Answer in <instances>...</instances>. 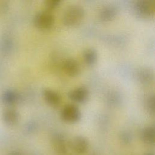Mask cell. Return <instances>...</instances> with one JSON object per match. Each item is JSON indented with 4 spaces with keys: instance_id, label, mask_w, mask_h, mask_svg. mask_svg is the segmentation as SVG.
I'll use <instances>...</instances> for the list:
<instances>
[{
    "instance_id": "cell-1",
    "label": "cell",
    "mask_w": 155,
    "mask_h": 155,
    "mask_svg": "<svg viewBox=\"0 0 155 155\" xmlns=\"http://www.w3.org/2000/svg\"><path fill=\"white\" fill-rule=\"evenodd\" d=\"M84 15V8L80 4H73L67 6L64 10L62 21L67 26H74L82 21Z\"/></svg>"
},
{
    "instance_id": "cell-2",
    "label": "cell",
    "mask_w": 155,
    "mask_h": 155,
    "mask_svg": "<svg viewBox=\"0 0 155 155\" xmlns=\"http://www.w3.org/2000/svg\"><path fill=\"white\" fill-rule=\"evenodd\" d=\"M54 22V16L51 10L44 9L39 11L33 18L35 25L39 29L48 30L52 27Z\"/></svg>"
},
{
    "instance_id": "cell-3",
    "label": "cell",
    "mask_w": 155,
    "mask_h": 155,
    "mask_svg": "<svg viewBox=\"0 0 155 155\" xmlns=\"http://www.w3.org/2000/svg\"><path fill=\"white\" fill-rule=\"evenodd\" d=\"M135 14L140 17L150 18L155 13V2L153 0H137L133 6Z\"/></svg>"
},
{
    "instance_id": "cell-4",
    "label": "cell",
    "mask_w": 155,
    "mask_h": 155,
    "mask_svg": "<svg viewBox=\"0 0 155 155\" xmlns=\"http://www.w3.org/2000/svg\"><path fill=\"white\" fill-rule=\"evenodd\" d=\"M61 119L68 123H74L78 121L81 117L79 108L74 104H67L61 110Z\"/></svg>"
},
{
    "instance_id": "cell-5",
    "label": "cell",
    "mask_w": 155,
    "mask_h": 155,
    "mask_svg": "<svg viewBox=\"0 0 155 155\" xmlns=\"http://www.w3.org/2000/svg\"><path fill=\"white\" fill-rule=\"evenodd\" d=\"M135 75L137 81L145 86L151 85L154 81V71L150 67H141L137 68Z\"/></svg>"
},
{
    "instance_id": "cell-6",
    "label": "cell",
    "mask_w": 155,
    "mask_h": 155,
    "mask_svg": "<svg viewBox=\"0 0 155 155\" xmlns=\"http://www.w3.org/2000/svg\"><path fill=\"white\" fill-rule=\"evenodd\" d=\"M62 68L64 73L70 76H75L81 71L79 62L73 58L65 59L62 63Z\"/></svg>"
},
{
    "instance_id": "cell-7",
    "label": "cell",
    "mask_w": 155,
    "mask_h": 155,
    "mask_svg": "<svg viewBox=\"0 0 155 155\" xmlns=\"http://www.w3.org/2000/svg\"><path fill=\"white\" fill-rule=\"evenodd\" d=\"M51 146L53 151L56 155H65L67 153V144L64 137L56 133L51 139Z\"/></svg>"
},
{
    "instance_id": "cell-8",
    "label": "cell",
    "mask_w": 155,
    "mask_h": 155,
    "mask_svg": "<svg viewBox=\"0 0 155 155\" xmlns=\"http://www.w3.org/2000/svg\"><path fill=\"white\" fill-rule=\"evenodd\" d=\"M89 95V91L87 87L84 86L77 87L71 90L68 93L69 98L76 102H85Z\"/></svg>"
},
{
    "instance_id": "cell-9",
    "label": "cell",
    "mask_w": 155,
    "mask_h": 155,
    "mask_svg": "<svg viewBox=\"0 0 155 155\" xmlns=\"http://www.w3.org/2000/svg\"><path fill=\"white\" fill-rule=\"evenodd\" d=\"M88 140L84 136H77L72 139L70 142L71 149L78 154H83L88 148Z\"/></svg>"
},
{
    "instance_id": "cell-10",
    "label": "cell",
    "mask_w": 155,
    "mask_h": 155,
    "mask_svg": "<svg viewBox=\"0 0 155 155\" xmlns=\"http://www.w3.org/2000/svg\"><path fill=\"white\" fill-rule=\"evenodd\" d=\"M42 96L45 101L52 107H56L61 102L60 94L50 88H45L42 90Z\"/></svg>"
},
{
    "instance_id": "cell-11",
    "label": "cell",
    "mask_w": 155,
    "mask_h": 155,
    "mask_svg": "<svg viewBox=\"0 0 155 155\" xmlns=\"http://www.w3.org/2000/svg\"><path fill=\"white\" fill-rule=\"evenodd\" d=\"M117 13L116 7L112 4H107L102 6L99 11V18L103 21H109L115 18Z\"/></svg>"
},
{
    "instance_id": "cell-12",
    "label": "cell",
    "mask_w": 155,
    "mask_h": 155,
    "mask_svg": "<svg viewBox=\"0 0 155 155\" xmlns=\"http://www.w3.org/2000/svg\"><path fill=\"white\" fill-rule=\"evenodd\" d=\"M19 115L18 112L14 108H8L4 111L2 114V119L7 125H13L16 124L19 120Z\"/></svg>"
},
{
    "instance_id": "cell-13",
    "label": "cell",
    "mask_w": 155,
    "mask_h": 155,
    "mask_svg": "<svg viewBox=\"0 0 155 155\" xmlns=\"http://www.w3.org/2000/svg\"><path fill=\"white\" fill-rule=\"evenodd\" d=\"M82 58L87 65H93L97 59V51L94 48L88 47L83 51Z\"/></svg>"
},
{
    "instance_id": "cell-14",
    "label": "cell",
    "mask_w": 155,
    "mask_h": 155,
    "mask_svg": "<svg viewBox=\"0 0 155 155\" xmlns=\"http://www.w3.org/2000/svg\"><path fill=\"white\" fill-rule=\"evenodd\" d=\"M155 130L153 125H150L145 127L141 133V137L143 142L147 145H153L154 142Z\"/></svg>"
},
{
    "instance_id": "cell-15",
    "label": "cell",
    "mask_w": 155,
    "mask_h": 155,
    "mask_svg": "<svg viewBox=\"0 0 155 155\" xmlns=\"http://www.w3.org/2000/svg\"><path fill=\"white\" fill-rule=\"evenodd\" d=\"M19 99L18 93L13 90H7L3 93L2 96V100L3 102L7 104H14Z\"/></svg>"
},
{
    "instance_id": "cell-16",
    "label": "cell",
    "mask_w": 155,
    "mask_h": 155,
    "mask_svg": "<svg viewBox=\"0 0 155 155\" xmlns=\"http://www.w3.org/2000/svg\"><path fill=\"white\" fill-rule=\"evenodd\" d=\"M144 105L147 111L151 115L154 114V95L153 93L149 94L145 97Z\"/></svg>"
},
{
    "instance_id": "cell-17",
    "label": "cell",
    "mask_w": 155,
    "mask_h": 155,
    "mask_svg": "<svg viewBox=\"0 0 155 155\" xmlns=\"http://www.w3.org/2000/svg\"><path fill=\"white\" fill-rule=\"evenodd\" d=\"M61 3V0H45L44 4L45 8L51 10L52 9L58 7Z\"/></svg>"
},
{
    "instance_id": "cell-18",
    "label": "cell",
    "mask_w": 155,
    "mask_h": 155,
    "mask_svg": "<svg viewBox=\"0 0 155 155\" xmlns=\"http://www.w3.org/2000/svg\"><path fill=\"white\" fill-rule=\"evenodd\" d=\"M5 39L2 42V47L1 48L3 50V51H7L11 47L12 42L8 38H5Z\"/></svg>"
},
{
    "instance_id": "cell-19",
    "label": "cell",
    "mask_w": 155,
    "mask_h": 155,
    "mask_svg": "<svg viewBox=\"0 0 155 155\" xmlns=\"http://www.w3.org/2000/svg\"><path fill=\"white\" fill-rule=\"evenodd\" d=\"M130 136H129V135L128 134H127V133H124L122 136V139L123 140H124L125 142H128L129 140H130Z\"/></svg>"
},
{
    "instance_id": "cell-20",
    "label": "cell",
    "mask_w": 155,
    "mask_h": 155,
    "mask_svg": "<svg viewBox=\"0 0 155 155\" xmlns=\"http://www.w3.org/2000/svg\"><path fill=\"white\" fill-rule=\"evenodd\" d=\"M8 155H21V154L18 153H16V152H13V153H10Z\"/></svg>"
},
{
    "instance_id": "cell-21",
    "label": "cell",
    "mask_w": 155,
    "mask_h": 155,
    "mask_svg": "<svg viewBox=\"0 0 155 155\" xmlns=\"http://www.w3.org/2000/svg\"><path fill=\"white\" fill-rule=\"evenodd\" d=\"M145 155H154V154L153 153H147V154H146Z\"/></svg>"
}]
</instances>
